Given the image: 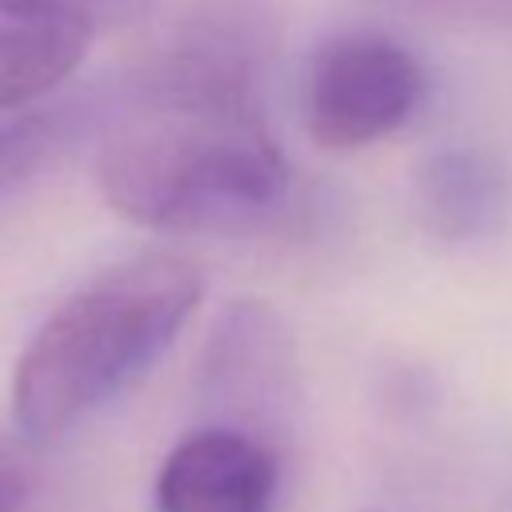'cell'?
Listing matches in <instances>:
<instances>
[{"instance_id": "30bf717a", "label": "cell", "mask_w": 512, "mask_h": 512, "mask_svg": "<svg viewBox=\"0 0 512 512\" xmlns=\"http://www.w3.org/2000/svg\"><path fill=\"white\" fill-rule=\"evenodd\" d=\"M44 476L28 452V436H0V512H40Z\"/></svg>"}, {"instance_id": "ba28073f", "label": "cell", "mask_w": 512, "mask_h": 512, "mask_svg": "<svg viewBox=\"0 0 512 512\" xmlns=\"http://www.w3.org/2000/svg\"><path fill=\"white\" fill-rule=\"evenodd\" d=\"M156 0H0L8 24H60L76 32H116L140 24Z\"/></svg>"}, {"instance_id": "7a4b0ae2", "label": "cell", "mask_w": 512, "mask_h": 512, "mask_svg": "<svg viewBox=\"0 0 512 512\" xmlns=\"http://www.w3.org/2000/svg\"><path fill=\"white\" fill-rule=\"evenodd\" d=\"M200 292V268L176 252L132 256L76 288L16 360L12 420L20 436H60L128 392L172 348Z\"/></svg>"}, {"instance_id": "8992f818", "label": "cell", "mask_w": 512, "mask_h": 512, "mask_svg": "<svg viewBox=\"0 0 512 512\" xmlns=\"http://www.w3.org/2000/svg\"><path fill=\"white\" fill-rule=\"evenodd\" d=\"M508 204V184L500 168L464 148H448L424 160L416 172V208L424 228L444 240H472L496 224Z\"/></svg>"}, {"instance_id": "5b68a950", "label": "cell", "mask_w": 512, "mask_h": 512, "mask_svg": "<svg viewBox=\"0 0 512 512\" xmlns=\"http://www.w3.org/2000/svg\"><path fill=\"white\" fill-rule=\"evenodd\" d=\"M276 492V444L232 424H204L180 436L152 484L156 512H272Z\"/></svg>"}, {"instance_id": "277c9868", "label": "cell", "mask_w": 512, "mask_h": 512, "mask_svg": "<svg viewBox=\"0 0 512 512\" xmlns=\"http://www.w3.org/2000/svg\"><path fill=\"white\" fill-rule=\"evenodd\" d=\"M196 400L212 424H232L276 444L296 404V348L264 300H232L200 356Z\"/></svg>"}, {"instance_id": "6da1fadb", "label": "cell", "mask_w": 512, "mask_h": 512, "mask_svg": "<svg viewBox=\"0 0 512 512\" xmlns=\"http://www.w3.org/2000/svg\"><path fill=\"white\" fill-rule=\"evenodd\" d=\"M100 196L152 232H252L292 188L264 120L240 8L184 24L96 152Z\"/></svg>"}, {"instance_id": "9c48e42d", "label": "cell", "mask_w": 512, "mask_h": 512, "mask_svg": "<svg viewBox=\"0 0 512 512\" xmlns=\"http://www.w3.org/2000/svg\"><path fill=\"white\" fill-rule=\"evenodd\" d=\"M64 128H68V116H56V112H28L4 124L0 128V192L20 176H28L60 144Z\"/></svg>"}, {"instance_id": "3957f363", "label": "cell", "mask_w": 512, "mask_h": 512, "mask_svg": "<svg viewBox=\"0 0 512 512\" xmlns=\"http://www.w3.org/2000/svg\"><path fill=\"white\" fill-rule=\"evenodd\" d=\"M424 96L420 60L380 32L324 40L304 76V128L328 152L368 148L404 128Z\"/></svg>"}, {"instance_id": "52a82bcc", "label": "cell", "mask_w": 512, "mask_h": 512, "mask_svg": "<svg viewBox=\"0 0 512 512\" xmlns=\"http://www.w3.org/2000/svg\"><path fill=\"white\" fill-rule=\"evenodd\" d=\"M88 48V32L60 24H4L0 28V112L36 100L68 80Z\"/></svg>"}]
</instances>
